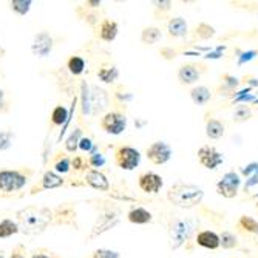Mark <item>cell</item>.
I'll return each instance as SVG.
<instances>
[{"label":"cell","instance_id":"obj_47","mask_svg":"<svg viewBox=\"0 0 258 258\" xmlns=\"http://www.w3.org/2000/svg\"><path fill=\"white\" fill-rule=\"evenodd\" d=\"M258 170V164H249V166L246 169H243V175H250V173H256Z\"/></svg>","mask_w":258,"mask_h":258},{"label":"cell","instance_id":"obj_29","mask_svg":"<svg viewBox=\"0 0 258 258\" xmlns=\"http://www.w3.org/2000/svg\"><path fill=\"white\" fill-rule=\"evenodd\" d=\"M162 37V33L158 27H146L143 31H141V42L144 45H153L156 42H159Z\"/></svg>","mask_w":258,"mask_h":258},{"label":"cell","instance_id":"obj_22","mask_svg":"<svg viewBox=\"0 0 258 258\" xmlns=\"http://www.w3.org/2000/svg\"><path fill=\"white\" fill-rule=\"evenodd\" d=\"M167 33L170 37L176 39V37H184L187 33H189V25L184 17L176 16V17H170V20L167 22Z\"/></svg>","mask_w":258,"mask_h":258},{"label":"cell","instance_id":"obj_16","mask_svg":"<svg viewBox=\"0 0 258 258\" xmlns=\"http://www.w3.org/2000/svg\"><path fill=\"white\" fill-rule=\"evenodd\" d=\"M73 107L76 105V98L73 99ZM73 107L72 110H68L65 105H56L53 110H51V114H50V122H51V127L53 128H57V127H62L60 130V135H59V139L62 138V135L65 133L68 124H70V119H72V111H73Z\"/></svg>","mask_w":258,"mask_h":258},{"label":"cell","instance_id":"obj_17","mask_svg":"<svg viewBox=\"0 0 258 258\" xmlns=\"http://www.w3.org/2000/svg\"><path fill=\"white\" fill-rule=\"evenodd\" d=\"M119 34V25L118 22L110 19V17H104L96 27V37L102 42H113Z\"/></svg>","mask_w":258,"mask_h":258},{"label":"cell","instance_id":"obj_48","mask_svg":"<svg viewBox=\"0 0 258 258\" xmlns=\"http://www.w3.org/2000/svg\"><path fill=\"white\" fill-rule=\"evenodd\" d=\"M256 182H258V173H255V175H252V176H250V179H249V181L246 182V185H244V189H246V190H247V189H250V187H252V185H255Z\"/></svg>","mask_w":258,"mask_h":258},{"label":"cell","instance_id":"obj_35","mask_svg":"<svg viewBox=\"0 0 258 258\" xmlns=\"http://www.w3.org/2000/svg\"><path fill=\"white\" fill-rule=\"evenodd\" d=\"M72 170H75V173H87L90 170V166L87 162V158H84L82 155H76L72 156Z\"/></svg>","mask_w":258,"mask_h":258},{"label":"cell","instance_id":"obj_20","mask_svg":"<svg viewBox=\"0 0 258 258\" xmlns=\"http://www.w3.org/2000/svg\"><path fill=\"white\" fill-rule=\"evenodd\" d=\"M127 220H128V223H132L135 226H146V224L152 223L153 215L146 207L135 206L127 212Z\"/></svg>","mask_w":258,"mask_h":258},{"label":"cell","instance_id":"obj_26","mask_svg":"<svg viewBox=\"0 0 258 258\" xmlns=\"http://www.w3.org/2000/svg\"><path fill=\"white\" fill-rule=\"evenodd\" d=\"M20 233V227L16 220L13 218H4L0 220V240H7Z\"/></svg>","mask_w":258,"mask_h":258},{"label":"cell","instance_id":"obj_39","mask_svg":"<svg viewBox=\"0 0 258 258\" xmlns=\"http://www.w3.org/2000/svg\"><path fill=\"white\" fill-rule=\"evenodd\" d=\"M79 152H82V153H88V155H91V153H95V152H98V147H96V144L93 143V139L90 138V136H82L81 138V141H79V149H78Z\"/></svg>","mask_w":258,"mask_h":258},{"label":"cell","instance_id":"obj_43","mask_svg":"<svg viewBox=\"0 0 258 258\" xmlns=\"http://www.w3.org/2000/svg\"><path fill=\"white\" fill-rule=\"evenodd\" d=\"M11 111V102L7 96V91L0 88V114H7Z\"/></svg>","mask_w":258,"mask_h":258},{"label":"cell","instance_id":"obj_21","mask_svg":"<svg viewBox=\"0 0 258 258\" xmlns=\"http://www.w3.org/2000/svg\"><path fill=\"white\" fill-rule=\"evenodd\" d=\"M195 243L200 247L209 249V250H215L220 247V235L215 233L214 230H201L197 233Z\"/></svg>","mask_w":258,"mask_h":258},{"label":"cell","instance_id":"obj_51","mask_svg":"<svg viewBox=\"0 0 258 258\" xmlns=\"http://www.w3.org/2000/svg\"><path fill=\"white\" fill-rule=\"evenodd\" d=\"M255 207H256V210H258V201H256V204H255Z\"/></svg>","mask_w":258,"mask_h":258},{"label":"cell","instance_id":"obj_49","mask_svg":"<svg viewBox=\"0 0 258 258\" xmlns=\"http://www.w3.org/2000/svg\"><path fill=\"white\" fill-rule=\"evenodd\" d=\"M0 258H7V255H5V250H2V249H0Z\"/></svg>","mask_w":258,"mask_h":258},{"label":"cell","instance_id":"obj_36","mask_svg":"<svg viewBox=\"0 0 258 258\" xmlns=\"http://www.w3.org/2000/svg\"><path fill=\"white\" fill-rule=\"evenodd\" d=\"M87 162H88L90 169L101 170V167L105 166V156L98 150V152H95V153H91V155L87 156Z\"/></svg>","mask_w":258,"mask_h":258},{"label":"cell","instance_id":"obj_19","mask_svg":"<svg viewBox=\"0 0 258 258\" xmlns=\"http://www.w3.org/2000/svg\"><path fill=\"white\" fill-rule=\"evenodd\" d=\"M96 76L101 82L107 84V85H114L116 81L119 79V70L114 63L111 62H102L99 67H98V72H96Z\"/></svg>","mask_w":258,"mask_h":258},{"label":"cell","instance_id":"obj_10","mask_svg":"<svg viewBox=\"0 0 258 258\" xmlns=\"http://www.w3.org/2000/svg\"><path fill=\"white\" fill-rule=\"evenodd\" d=\"M240 185H241L240 175L235 170H230V172H226L223 175V178L217 182V192L223 198L232 200V198H235L238 195Z\"/></svg>","mask_w":258,"mask_h":258},{"label":"cell","instance_id":"obj_41","mask_svg":"<svg viewBox=\"0 0 258 258\" xmlns=\"http://www.w3.org/2000/svg\"><path fill=\"white\" fill-rule=\"evenodd\" d=\"M30 258H62V255L48 247H37L30 253Z\"/></svg>","mask_w":258,"mask_h":258},{"label":"cell","instance_id":"obj_46","mask_svg":"<svg viewBox=\"0 0 258 258\" xmlns=\"http://www.w3.org/2000/svg\"><path fill=\"white\" fill-rule=\"evenodd\" d=\"M82 5L87 7V8H90V10H99L101 5H102V2H101V0H87V2H84Z\"/></svg>","mask_w":258,"mask_h":258},{"label":"cell","instance_id":"obj_30","mask_svg":"<svg viewBox=\"0 0 258 258\" xmlns=\"http://www.w3.org/2000/svg\"><path fill=\"white\" fill-rule=\"evenodd\" d=\"M8 5H10V10L14 14L23 17V16H27L30 13L31 7H33V2H31V0H10Z\"/></svg>","mask_w":258,"mask_h":258},{"label":"cell","instance_id":"obj_4","mask_svg":"<svg viewBox=\"0 0 258 258\" xmlns=\"http://www.w3.org/2000/svg\"><path fill=\"white\" fill-rule=\"evenodd\" d=\"M121 221V210L116 206H104L101 204V210L98 212V217L95 220V223L91 224L88 235L85 237V243H91L96 238H99L104 233H107L108 230L114 229Z\"/></svg>","mask_w":258,"mask_h":258},{"label":"cell","instance_id":"obj_13","mask_svg":"<svg viewBox=\"0 0 258 258\" xmlns=\"http://www.w3.org/2000/svg\"><path fill=\"white\" fill-rule=\"evenodd\" d=\"M197 158H198V162L207 170L218 169L223 164V161H224V156L214 146H203V147H200L198 153H197Z\"/></svg>","mask_w":258,"mask_h":258},{"label":"cell","instance_id":"obj_42","mask_svg":"<svg viewBox=\"0 0 258 258\" xmlns=\"http://www.w3.org/2000/svg\"><path fill=\"white\" fill-rule=\"evenodd\" d=\"M8 258H28V249H27V246H25V244H22V243L16 244V246L11 249Z\"/></svg>","mask_w":258,"mask_h":258},{"label":"cell","instance_id":"obj_28","mask_svg":"<svg viewBox=\"0 0 258 258\" xmlns=\"http://www.w3.org/2000/svg\"><path fill=\"white\" fill-rule=\"evenodd\" d=\"M224 132H226V127H224V124L221 121H218V119H209L207 121V124H206V135H207V138H210V139H220V138H223Z\"/></svg>","mask_w":258,"mask_h":258},{"label":"cell","instance_id":"obj_11","mask_svg":"<svg viewBox=\"0 0 258 258\" xmlns=\"http://www.w3.org/2000/svg\"><path fill=\"white\" fill-rule=\"evenodd\" d=\"M172 155L173 150L166 141H155V143H152L146 149V156L153 166H164V164H167L172 159Z\"/></svg>","mask_w":258,"mask_h":258},{"label":"cell","instance_id":"obj_12","mask_svg":"<svg viewBox=\"0 0 258 258\" xmlns=\"http://www.w3.org/2000/svg\"><path fill=\"white\" fill-rule=\"evenodd\" d=\"M194 230V226L189 221H173L169 229V244L170 249L181 247L187 240L190 238V233Z\"/></svg>","mask_w":258,"mask_h":258},{"label":"cell","instance_id":"obj_33","mask_svg":"<svg viewBox=\"0 0 258 258\" xmlns=\"http://www.w3.org/2000/svg\"><path fill=\"white\" fill-rule=\"evenodd\" d=\"M238 226H240L243 230H246L247 233H253V235H258V221L253 220L252 217H247V215L240 217Z\"/></svg>","mask_w":258,"mask_h":258},{"label":"cell","instance_id":"obj_38","mask_svg":"<svg viewBox=\"0 0 258 258\" xmlns=\"http://www.w3.org/2000/svg\"><path fill=\"white\" fill-rule=\"evenodd\" d=\"M88 258H121V253L118 250H113V249H107V247H99L95 249Z\"/></svg>","mask_w":258,"mask_h":258},{"label":"cell","instance_id":"obj_6","mask_svg":"<svg viewBox=\"0 0 258 258\" xmlns=\"http://www.w3.org/2000/svg\"><path fill=\"white\" fill-rule=\"evenodd\" d=\"M99 127L107 135H122L127 130V116L121 110H108L105 114L101 116Z\"/></svg>","mask_w":258,"mask_h":258},{"label":"cell","instance_id":"obj_27","mask_svg":"<svg viewBox=\"0 0 258 258\" xmlns=\"http://www.w3.org/2000/svg\"><path fill=\"white\" fill-rule=\"evenodd\" d=\"M190 98L194 101V104L197 105H206L210 98H212V93H210V90L204 85H198L195 88L190 90Z\"/></svg>","mask_w":258,"mask_h":258},{"label":"cell","instance_id":"obj_37","mask_svg":"<svg viewBox=\"0 0 258 258\" xmlns=\"http://www.w3.org/2000/svg\"><path fill=\"white\" fill-rule=\"evenodd\" d=\"M220 246H223V249H233L238 246V240L232 232L224 230L220 235Z\"/></svg>","mask_w":258,"mask_h":258},{"label":"cell","instance_id":"obj_34","mask_svg":"<svg viewBox=\"0 0 258 258\" xmlns=\"http://www.w3.org/2000/svg\"><path fill=\"white\" fill-rule=\"evenodd\" d=\"M14 132L13 130H0V152H7L14 144Z\"/></svg>","mask_w":258,"mask_h":258},{"label":"cell","instance_id":"obj_18","mask_svg":"<svg viewBox=\"0 0 258 258\" xmlns=\"http://www.w3.org/2000/svg\"><path fill=\"white\" fill-rule=\"evenodd\" d=\"M200 76H201V73H200L197 63H184L179 67L178 73H176V78L181 85H194L200 79Z\"/></svg>","mask_w":258,"mask_h":258},{"label":"cell","instance_id":"obj_2","mask_svg":"<svg viewBox=\"0 0 258 258\" xmlns=\"http://www.w3.org/2000/svg\"><path fill=\"white\" fill-rule=\"evenodd\" d=\"M36 169L30 166H19L10 169H0V200H17L25 195L30 187Z\"/></svg>","mask_w":258,"mask_h":258},{"label":"cell","instance_id":"obj_40","mask_svg":"<svg viewBox=\"0 0 258 258\" xmlns=\"http://www.w3.org/2000/svg\"><path fill=\"white\" fill-rule=\"evenodd\" d=\"M195 36L200 37V39L207 40V39L215 36V28L210 27L209 23H200V25L197 27V30H195Z\"/></svg>","mask_w":258,"mask_h":258},{"label":"cell","instance_id":"obj_31","mask_svg":"<svg viewBox=\"0 0 258 258\" xmlns=\"http://www.w3.org/2000/svg\"><path fill=\"white\" fill-rule=\"evenodd\" d=\"M90 114V87L85 81L81 82V119Z\"/></svg>","mask_w":258,"mask_h":258},{"label":"cell","instance_id":"obj_50","mask_svg":"<svg viewBox=\"0 0 258 258\" xmlns=\"http://www.w3.org/2000/svg\"><path fill=\"white\" fill-rule=\"evenodd\" d=\"M2 54H5V50L2 48V43H0V56H2Z\"/></svg>","mask_w":258,"mask_h":258},{"label":"cell","instance_id":"obj_14","mask_svg":"<svg viewBox=\"0 0 258 258\" xmlns=\"http://www.w3.org/2000/svg\"><path fill=\"white\" fill-rule=\"evenodd\" d=\"M162 185H164L162 176L155 172H144L138 176V187L141 189V192H144V194L156 195L161 192Z\"/></svg>","mask_w":258,"mask_h":258},{"label":"cell","instance_id":"obj_44","mask_svg":"<svg viewBox=\"0 0 258 258\" xmlns=\"http://www.w3.org/2000/svg\"><path fill=\"white\" fill-rule=\"evenodd\" d=\"M250 116H252V113H250V110L247 107H240V108H237L235 114H233V121H235V122H243V121L249 119Z\"/></svg>","mask_w":258,"mask_h":258},{"label":"cell","instance_id":"obj_7","mask_svg":"<svg viewBox=\"0 0 258 258\" xmlns=\"http://www.w3.org/2000/svg\"><path fill=\"white\" fill-rule=\"evenodd\" d=\"M111 105V96L107 90L99 85L90 87V116L96 118L107 113V108Z\"/></svg>","mask_w":258,"mask_h":258},{"label":"cell","instance_id":"obj_25","mask_svg":"<svg viewBox=\"0 0 258 258\" xmlns=\"http://www.w3.org/2000/svg\"><path fill=\"white\" fill-rule=\"evenodd\" d=\"M82 136H84V128L76 125L72 132H70V135L65 138V143H63L65 152L67 153H76L79 149V141Z\"/></svg>","mask_w":258,"mask_h":258},{"label":"cell","instance_id":"obj_9","mask_svg":"<svg viewBox=\"0 0 258 258\" xmlns=\"http://www.w3.org/2000/svg\"><path fill=\"white\" fill-rule=\"evenodd\" d=\"M31 53L39 57V59H45L48 57L54 48V39L51 36L50 31L46 30H40L34 34L33 37V42H31Z\"/></svg>","mask_w":258,"mask_h":258},{"label":"cell","instance_id":"obj_15","mask_svg":"<svg viewBox=\"0 0 258 258\" xmlns=\"http://www.w3.org/2000/svg\"><path fill=\"white\" fill-rule=\"evenodd\" d=\"M84 182L85 185L91 187L98 192H105L110 194L111 190V184L110 179L107 178V175L101 170H95V169H90L87 173H84Z\"/></svg>","mask_w":258,"mask_h":258},{"label":"cell","instance_id":"obj_3","mask_svg":"<svg viewBox=\"0 0 258 258\" xmlns=\"http://www.w3.org/2000/svg\"><path fill=\"white\" fill-rule=\"evenodd\" d=\"M167 201L181 209H192L201 204L204 198V190L197 184L176 182L167 190Z\"/></svg>","mask_w":258,"mask_h":258},{"label":"cell","instance_id":"obj_45","mask_svg":"<svg viewBox=\"0 0 258 258\" xmlns=\"http://www.w3.org/2000/svg\"><path fill=\"white\" fill-rule=\"evenodd\" d=\"M159 54L166 60H172V59L176 57V50H173L172 46H164V48L159 50Z\"/></svg>","mask_w":258,"mask_h":258},{"label":"cell","instance_id":"obj_8","mask_svg":"<svg viewBox=\"0 0 258 258\" xmlns=\"http://www.w3.org/2000/svg\"><path fill=\"white\" fill-rule=\"evenodd\" d=\"M65 185H67V178L50 169V170L43 172L40 179H37L30 187V195L34 197V195H39L45 190H54V189H60V187H65Z\"/></svg>","mask_w":258,"mask_h":258},{"label":"cell","instance_id":"obj_23","mask_svg":"<svg viewBox=\"0 0 258 258\" xmlns=\"http://www.w3.org/2000/svg\"><path fill=\"white\" fill-rule=\"evenodd\" d=\"M51 164H53L51 170H54L56 173H59L62 176L72 172V156H70L67 152H57L56 156H53Z\"/></svg>","mask_w":258,"mask_h":258},{"label":"cell","instance_id":"obj_24","mask_svg":"<svg viewBox=\"0 0 258 258\" xmlns=\"http://www.w3.org/2000/svg\"><path fill=\"white\" fill-rule=\"evenodd\" d=\"M65 68H67V72H68L70 75L75 76V78H78V76L84 75L85 68H87V62H85V59H84L82 56L73 54V56H70V57L67 59Z\"/></svg>","mask_w":258,"mask_h":258},{"label":"cell","instance_id":"obj_5","mask_svg":"<svg viewBox=\"0 0 258 258\" xmlns=\"http://www.w3.org/2000/svg\"><path fill=\"white\" fill-rule=\"evenodd\" d=\"M113 161L118 169L132 172L141 164V152L128 144H116L113 147Z\"/></svg>","mask_w":258,"mask_h":258},{"label":"cell","instance_id":"obj_1","mask_svg":"<svg viewBox=\"0 0 258 258\" xmlns=\"http://www.w3.org/2000/svg\"><path fill=\"white\" fill-rule=\"evenodd\" d=\"M16 221L20 233L27 237L42 235L50 227H70L79 230V210L75 201H65L56 206L30 204L16 210Z\"/></svg>","mask_w":258,"mask_h":258},{"label":"cell","instance_id":"obj_32","mask_svg":"<svg viewBox=\"0 0 258 258\" xmlns=\"http://www.w3.org/2000/svg\"><path fill=\"white\" fill-rule=\"evenodd\" d=\"M155 5V10H153V16L158 19V20H162L166 19V16L170 13L173 4L170 2V0H156V2H153Z\"/></svg>","mask_w":258,"mask_h":258}]
</instances>
